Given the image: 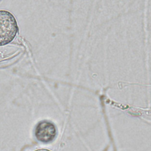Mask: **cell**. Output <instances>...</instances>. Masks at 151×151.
Instances as JSON below:
<instances>
[{
  "label": "cell",
  "mask_w": 151,
  "mask_h": 151,
  "mask_svg": "<svg viewBox=\"0 0 151 151\" xmlns=\"http://www.w3.org/2000/svg\"><path fill=\"white\" fill-rule=\"evenodd\" d=\"M18 31L17 22L14 16L5 10L0 11V45L11 42Z\"/></svg>",
  "instance_id": "cell-1"
},
{
  "label": "cell",
  "mask_w": 151,
  "mask_h": 151,
  "mask_svg": "<svg viewBox=\"0 0 151 151\" xmlns=\"http://www.w3.org/2000/svg\"><path fill=\"white\" fill-rule=\"evenodd\" d=\"M34 134L38 141L44 143H51L57 136V127L52 122L42 120L37 124Z\"/></svg>",
  "instance_id": "cell-2"
},
{
  "label": "cell",
  "mask_w": 151,
  "mask_h": 151,
  "mask_svg": "<svg viewBox=\"0 0 151 151\" xmlns=\"http://www.w3.org/2000/svg\"><path fill=\"white\" fill-rule=\"evenodd\" d=\"M36 151H50V150H47V149H40V150H36Z\"/></svg>",
  "instance_id": "cell-3"
}]
</instances>
